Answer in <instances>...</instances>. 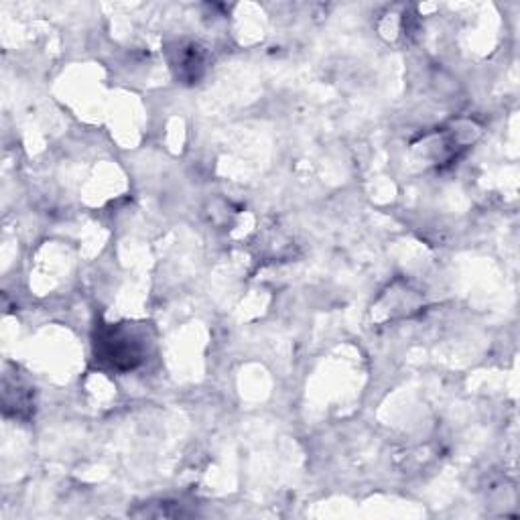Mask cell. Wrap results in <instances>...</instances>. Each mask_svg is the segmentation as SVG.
<instances>
[{"label":"cell","instance_id":"1","mask_svg":"<svg viewBox=\"0 0 520 520\" xmlns=\"http://www.w3.org/2000/svg\"><path fill=\"white\" fill-rule=\"evenodd\" d=\"M96 358L114 370H133L143 362L141 340L120 325H102L94 338Z\"/></svg>","mask_w":520,"mask_h":520},{"label":"cell","instance_id":"2","mask_svg":"<svg viewBox=\"0 0 520 520\" xmlns=\"http://www.w3.org/2000/svg\"><path fill=\"white\" fill-rule=\"evenodd\" d=\"M175 68H177V76L185 82H195L202 72H204V53L198 45H187L181 47L175 59Z\"/></svg>","mask_w":520,"mask_h":520}]
</instances>
